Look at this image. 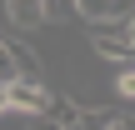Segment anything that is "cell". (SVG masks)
Returning <instances> with one entry per match:
<instances>
[{"instance_id":"obj_1","label":"cell","mask_w":135,"mask_h":130,"mask_svg":"<svg viewBox=\"0 0 135 130\" xmlns=\"http://www.w3.org/2000/svg\"><path fill=\"white\" fill-rule=\"evenodd\" d=\"M90 25V45H95V55H105V60H130L135 55V30H130V15H110V20H85Z\"/></svg>"},{"instance_id":"obj_2","label":"cell","mask_w":135,"mask_h":130,"mask_svg":"<svg viewBox=\"0 0 135 130\" xmlns=\"http://www.w3.org/2000/svg\"><path fill=\"white\" fill-rule=\"evenodd\" d=\"M80 125H90V130H130V105L125 100L105 105V110H85L80 105Z\"/></svg>"},{"instance_id":"obj_3","label":"cell","mask_w":135,"mask_h":130,"mask_svg":"<svg viewBox=\"0 0 135 130\" xmlns=\"http://www.w3.org/2000/svg\"><path fill=\"white\" fill-rule=\"evenodd\" d=\"M5 55H10V65H15V75H25V80H45V65H40V55H35L25 40H5Z\"/></svg>"},{"instance_id":"obj_4","label":"cell","mask_w":135,"mask_h":130,"mask_svg":"<svg viewBox=\"0 0 135 130\" xmlns=\"http://www.w3.org/2000/svg\"><path fill=\"white\" fill-rule=\"evenodd\" d=\"M5 20L15 30H35V25H45V5L40 0H5Z\"/></svg>"},{"instance_id":"obj_5","label":"cell","mask_w":135,"mask_h":130,"mask_svg":"<svg viewBox=\"0 0 135 130\" xmlns=\"http://www.w3.org/2000/svg\"><path fill=\"white\" fill-rule=\"evenodd\" d=\"M40 120H50V125H60V130H75V125H80V105L65 100V95H50L45 110H40Z\"/></svg>"},{"instance_id":"obj_6","label":"cell","mask_w":135,"mask_h":130,"mask_svg":"<svg viewBox=\"0 0 135 130\" xmlns=\"http://www.w3.org/2000/svg\"><path fill=\"white\" fill-rule=\"evenodd\" d=\"M80 20H110V15H130V0H75Z\"/></svg>"},{"instance_id":"obj_7","label":"cell","mask_w":135,"mask_h":130,"mask_svg":"<svg viewBox=\"0 0 135 130\" xmlns=\"http://www.w3.org/2000/svg\"><path fill=\"white\" fill-rule=\"evenodd\" d=\"M115 95L130 105L135 100V70H130V60H120V75H115Z\"/></svg>"},{"instance_id":"obj_8","label":"cell","mask_w":135,"mask_h":130,"mask_svg":"<svg viewBox=\"0 0 135 130\" xmlns=\"http://www.w3.org/2000/svg\"><path fill=\"white\" fill-rule=\"evenodd\" d=\"M45 5V20H70L75 15V0H40Z\"/></svg>"},{"instance_id":"obj_9","label":"cell","mask_w":135,"mask_h":130,"mask_svg":"<svg viewBox=\"0 0 135 130\" xmlns=\"http://www.w3.org/2000/svg\"><path fill=\"white\" fill-rule=\"evenodd\" d=\"M0 85H5V75H0Z\"/></svg>"}]
</instances>
